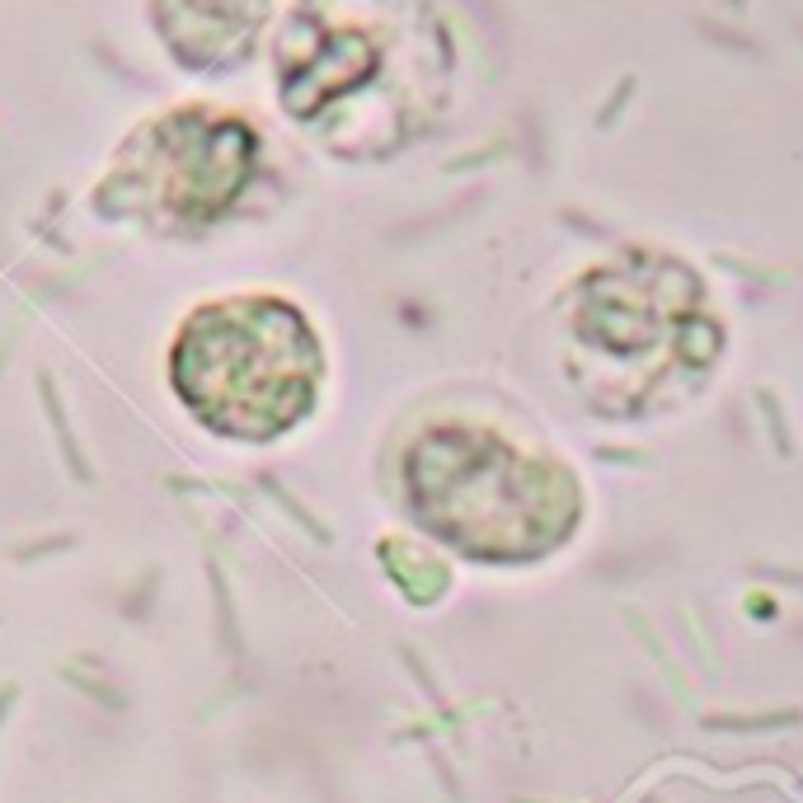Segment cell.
I'll return each instance as SVG.
<instances>
[{"mask_svg":"<svg viewBox=\"0 0 803 803\" xmlns=\"http://www.w3.org/2000/svg\"><path fill=\"white\" fill-rule=\"evenodd\" d=\"M409 508L475 559H536L578 522V489L541 451L484 423H437L404 461Z\"/></svg>","mask_w":803,"mask_h":803,"instance_id":"1","label":"cell"},{"mask_svg":"<svg viewBox=\"0 0 803 803\" xmlns=\"http://www.w3.org/2000/svg\"><path fill=\"white\" fill-rule=\"evenodd\" d=\"M325 357L292 301L231 296L188 315L170 348V381L184 409L235 442H273L315 409Z\"/></svg>","mask_w":803,"mask_h":803,"instance_id":"2","label":"cell"},{"mask_svg":"<svg viewBox=\"0 0 803 803\" xmlns=\"http://www.w3.org/2000/svg\"><path fill=\"white\" fill-rule=\"evenodd\" d=\"M254 170V137L221 113H170L146 127L118 160L113 193L155 217L212 221L235 202Z\"/></svg>","mask_w":803,"mask_h":803,"instance_id":"3","label":"cell"},{"mask_svg":"<svg viewBox=\"0 0 803 803\" xmlns=\"http://www.w3.org/2000/svg\"><path fill=\"white\" fill-rule=\"evenodd\" d=\"M179 5L193 10V19H202V24L226 29V43L245 38V33L254 29L259 10H263V0H179Z\"/></svg>","mask_w":803,"mask_h":803,"instance_id":"4","label":"cell"}]
</instances>
